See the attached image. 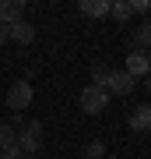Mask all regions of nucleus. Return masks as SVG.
<instances>
[{"label": "nucleus", "mask_w": 151, "mask_h": 159, "mask_svg": "<svg viewBox=\"0 0 151 159\" xmlns=\"http://www.w3.org/2000/svg\"><path fill=\"white\" fill-rule=\"evenodd\" d=\"M42 148V124L39 120H28V124L18 131V152L21 156H35Z\"/></svg>", "instance_id": "1"}, {"label": "nucleus", "mask_w": 151, "mask_h": 159, "mask_svg": "<svg viewBox=\"0 0 151 159\" xmlns=\"http://www.w3.org/2000/svg\"><path fill=\"white\" fill-rule=\"evenodd\" d=\"M32 96H35V89H32V81H28V78H18L14 85L7 89V106L14 110V117L21 113V110L32 106Z\"/></svg>", "instance_id": "2"}, {"label": "nucleus", "mask_w": 151, "mask_h": 159, "mask_svg": "<svg viewBox=\"0 0 151 159\" xmlns=\"http://www.w3.org/2000/svg\"><path fill=\"white\" fill-rule=\"evenodd\" d=\"M81 110H84V113H91V117H95V113H102V110H106V102H109V92L106 89H99V85H84V92H81Z\"/></svg>", "instance_id": "3"}, {"label": "nucleus", "mask_w": 151, "mask_h": 159, "mask_svg": "<svg viewBox=\"0 0 151 159\" xmlns=\"http://www.w3.org/2000/svg\"><path fill=\"white\" fill-rule=\"evenodd\" d=\"M123 71L130 74V78H148V74H151V53H144V50H130L127 60H123Z\"/></svg>", "instance_id": "4"}, {"label": "nucleus", "mask_w": 151, "mask_h": 159, "mask_svg": "<svg viewBox=\"0 0 151 159\" xmlns=\"http://www.w3.org/2000/svg\"><path fill=\"white\" fill-rule=\"evenodd\" d=\"M102 89H106L109 96H130V92L137 89V78H130L127 71H109V78H106Z\"/></svg>", "instance_id": "5"}, {"label": "nucleus", "mask_w": 151, "mask_h": 159, "mask_svg": "<svg viewBox=\"0 0 151 159\" xmlns=\"http://www.w3.org/2000/svg\"><path fill=\"white\" fill-rule=\"evenodd\" d=\"M0 21L11 29V25L25 21V4L21 0H0Z\"/></svg>", "instance_id": "6"}, {"label": "nucleus", "mask_w": 151, "mask_h": 159, "mask_svg": "<svg viewBox=\"0 0 151 159\" xmlns=\"http://www.w3.org/2000/svg\"><path fill=\"white\" fill-rule=\"evenodd\" d=\"M7 39L18 43V46H32V43H35V25H28V21L11 25V29H7Z\"/></svg>", "instance_id": "7"}, {"label": "nucleus", "mask_w": 151, "mask_h": 159, "mask_svg": "<svg viewBox=\"0 0 151 159\" xmlns=\"http://www.w3.org/2000/svg\"><path fill=\"white\" fill-rule=\"evenodd\" d=\"M0 156H21L18 152V131L11 124H0Z\"/></svg>", "instance_id": "8"}, {"label": "nucleus", "mask_w": 151, "mask_h": 159, "mask_svg": "<svg viewBox=\"0 0 151 159\" xmlns=\"http://www.w3.org/2000/svg\"><path fill=\"white\" fill-rule=\"evenodd\" d=\"M134 131H151V102H144V106L130 110V120H127Z\"/></svg>", "instance_id": "9"}, {"label": "nucleus", "mask_w": 151, "mask_h": 159, "mask_svg": "<svg viewBox=\"0 0 151 159\" xmlns=\"http://www.w3.org/2000/svg\"><path fill=\"white\" fill-rule=\"evenodd\" d=\"M81 14H88V18H106V14H109V0H81Z\"/></svg>", "instance_id": "10"}, {"label": "nucleus", "mask_w": 151, "mask_h": 159, "mask_svg": "<svg viewBox=\"0 0 151 159\" xmlns=\"http://www.w3.org/2000/svg\"><path fill=\"white\" fill-rule=\"evenodd\" d=\"M134 50L151 53V21H144V25H141V29L134 32Z\"/></svg>", "instance_id": "11"}, {"label": "nucleus", "mask_w": 151, "mask_h": 159, "mask_svg": "<svg viewBox=\"0 0 151 159\" xmlns=\"http://www.w3.org/2000/svg\"><path fill=\"white\" fill-rule=\"evenodd\" d=\"M109 14L116 18V21H127V18L134 14V7H130L127 0H116V4H109Z\"/></svg>", "instance_id": "12"}, {"label": "nucleus", "mask_w": 151, "mask_h": 159, "mask_svg": "<svg viewBox=\"0 0 151 159\" xmlns=\"http://www.w3.org/2000/svg\"><path fill=\"white\" fill-rule=\"evenodd\" d=\"M109 71H112V67H106V64H95V67H91V85H99V89H102V85H106V78H109Z\"/></svg>", "instance_id": "13"}, {"label": "nucleus", "mask_w": 151, "mask_h": 159, "mask_svg": "<svg viewBox=\"0 0 151 159\" xmlns=\"http://www.w3.org/2000/svg\"><path fill=\"white\" fill-rule=\"evenodd\" d=\"M81 159H106V145H102V142H91L88 148H84Z\"/></svg>", "instance_id": "14"}, {"label": "nucleus", "mask_w": 151, "mask_h": 159, "mask_svg": "<svg viewBox=\"0 0 151 159\" xmlns=\"http://www.w3.org/2000/svg\"><path fill=\"white\" fill-rule=\"evenodd\" d=\"M134 14H151V0H134Z\"/></svg>", "instance_id": "15"}, {"label": "nucleus", "mask_w": 151, "mask_h": 159, "mask_svg": "<svg viewBox=\"0 0 151 159\" xmlns=\"http://www.w3.org/2000/svg\"><path fill=\"white\" fill-rule=\"evenodd\" d=\"M4 43H7V25L0 21V46H4Z\"/></svg>", "instance_id": "16"}, {"label": "nucleus", "mask_w": 151, "mask_h": 159, "mask_svg": "<svg viewBox=\"0 0 151 159\" xmlns=\"http://www.w3.org/2000/svg\"><path fill=\"white\" fill-rule=\"evenodd\" d=\"M144 89H148V92H151V74H148V78H144Z\"/></svg>", "instance_id": "17"}, {"label": "nucleus", "mask_w": 151, "mask_h": 159, "mask_svg": "<svg viewBox=\"0 0 151 159\" xmlns=\"http://www.w3.org/2000/svg\"><path fill=\"white\" fill-rule=\"evenodd\" d=\"M0 159H21V156H0Z\"/></svg>", "instance_id": "18"}, {"label": "nucleus", "mask_w": 151, "mask_h": 159, "mask_svg": "<svg viewBox=\"0 0 151 159\" xmlns=\"http://www.w3.org/2000/svg\"><path fill=\"white\" fill-rule=\"evenodd\" d=\"M106 159H112V156H106Z\"/></svg>", "instance_id": "19"}]
</instances>
